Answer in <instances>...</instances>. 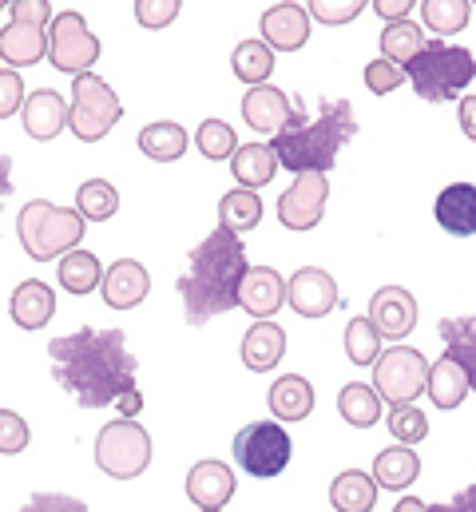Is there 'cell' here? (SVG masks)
Listing matches in <instances>:
<instances>
[{
  "label": "cell",
  "instance_id": "1",
  "mask_svg": "<svg viewBox=\"0 0 476 512\" xmlns=\"http://www.w3.org/2000/svg\"><path fill=\"white\" fill-rule=\"evenodd\" d=\"M52 378L64 385L84 409L119 405L123 417H135L143 397L135 389V354L127 350L123 330H76L48 342Z\"/></svg>",
  "mask_w": 476,
  "mask_h": 512
},
{
  "label": "cell",
  "instance_id": "2",
  "mask_svg": "<svg viewBox=\"0 0 476 512\" xmlns=\"http://www.w3.org/2000/svg\"><path fill=\"white\" fill-rule=\"evenodd\" d=\"M250 262L246 247L231 227H215L195 251H191V270L179 278V298L183 314L191 326H207L211 318L227 314L238 306V286L246 278Z\"/></svg>",
  "mask_w": 476,
  "mask_h": 512
},
{
  "label": "cell",
  "instance_id": "3",
  "mask_svg": "<svg viewBox=\"0 0 476 512\" xmlns=\"http://www.w3.org/2000/svg\"><path fill=\"white\" fill-rule=\"evenodd\" d=\"M357 135V116L350 100H322L318 116L306 112V104L294 96V112L286 120V128L270 135V147L278 155V163L294 175L306 171H330L338 151Z\"/></svg>",
  "mask_w": 476,
  "mask_h": 512
},
{
  "label": "cell",
  "instance_id": "4",
  "mask_svg": "<svg viewBox=\"0 0 476 512\" xmlns=\"http://www.w3.org/2000/svg\"><path fill=\"white\" fill-rule=\"evenodd\" d=\"M413 92L429 104L441 100H457L469 84L476 80V60L469 48L461 44H445V40H425V48L405 64Z\"/></svg>",
  "mask_w": 476,
  "mask_h": 512
},
{
  "label": "cell",
  "instance_id": "5",
  "mask_svg": "<svg viewBox=\"0 0 476 512\" xmlns=\"http://www.w3.org/2000/svg\"><path fill=\"white\" fill-rule=\"evenodd\" d=\"M88 219L72 207H56L48 199H32L20 207V219H16V235H20V247L24 255L36 258V262H48V258H64L68 251L80 247L84 239V227Z\"/></svg>",
  "mask_w": 476,
  "mask_h": 512
},
{
  "label": "cell",
  "instance_id": "6",
  "mask_svg": "<svg viewBox=\"0 0 476 512\" xmlns=\"http://www.w3.org/2000/svg\"><path fill=\"white\" fill-rule=\"evenodd\" d=\"M96 469L112 481H135L151 465V433L135 417H116L96 433Z\"/></svg>",
  "mask_w": 476,
  "mask_h": 512
},
{
  "label": "cell",
  "instance_id": "7",
  "mask_svg": "<svg viewBox=\"0 0 476 512\" xmlns=\"http://www.w3.org/2000/svg\"><path fill=\"white\" fill-rule=\"evenodd\" d=\"M52 4L48 0H12V20L0 32V60L8 68H36L48 56Z\"/></svg>",
  "mask_w": 476,
  "mask_h": 512
},
{
  "label": "cell",
  "instance_id": "8",
  "mask_svg": "<svg viewBox=\"0 0 476 512\" xmlns=\"http://www.w3.org/2000/svg\"><path fill=\"white\" fill-rule=\"evenodd\" d=\"M123 116V104L119 96L96 76V72H84L72 80V104H68V128L76 131L84 143H96L104 139L108 131L119 124Z\"/></svg>",
  "mask_w": 476,
  "mask_h": 512
},
{
  "label": "cell",
  "instance_id": "9",
  "mask_svg": "<svg viewBox=\"0 0 476 512\" xmlns=\"http://www.w3.org/2000/svg\"><path fill=\"white\" fill-rule=\"evenodd\" d=\"M373 389L389 405L417 401L429 389V362H425V354L413 350V346L381 350V358L373 362Z\"/></svg>",
  "mask_w": 476,
  "mask_h": 512
},
{
  "label": "cell",
  "instance_id": "10",
  "mask_svg": "<svg viewBox=\"0 0 476 512\" xmlns=\"http://www.w3.org/2000/svg\"><path fill=\"white\" fill-rule=\"evenodd\" d=\"M294 457V441L282 421H254L235 437V461L250 477H278Z\"/></svg>",
  "mask_w": 476,
  "mask_h": 512
},
{
  "label": "cell",
  "instance_id": "11",
  "mask_svg": "<svg viewBox=\"0 0 476 512\" xmlns=\"http://www.w3.org/2000/svg\"><path fill=\"white\" fill-rule=\"evenodd\" d=\"M48 60L64 76H84L100 60V36H92V28H88V20L80 12L52 16V28H48Z\"/></svg>",
  "mask_w": 476,
  "mask_h": 512
},
{
  "label": "cell",
  "instance_id": "12",
  "mask_svg": "<svg viewBox=\"0 0 476 512\" xmlns=\"http://www.w3.org/2000/svg\"><path fill=\"white\" fill-rule=\"evenodd\" d=\"M326 199H330V179H326L322 171L294 175V183H290L286 195L278 199V223H282L286 231H310V227L322 223Z\"/></svg>",
  "mask_w": 476,
  "mask_h": 512
},
{
  "label": "cell",
  "instance_id": "13",
  "mask_svg": "<svg viewBox=\"0 0 476 512\" xmlns=\"http://www.w3.org/2000/svg\"><path fill=\"white\" fill-rule=\"evenodd\" d=\"M286 302H290L302 318H326V314L342 302V294H338V282H334L326 270L302 266V270H294V278L286 282Z\"/></svg>",
  "mask_w": 476,
  "mask_h": 512
},
{
  "label": "cell",
  "instance_id": "14",
  "mask_svg": "<svg viewBox=\"0 0 476 512\" xmlns=\"http://www.w3.org/2000/svg\"><path fill=\"white\" fill-rule=\"evenodd\" d=\"M258 28H262V40L274 52H298L310 40V12L294 0H282V4H270L262 12Z\"/></svg>",
  "mask_w": 476,
  "mask_h": 512
},
{
  "label": "cell",
  "instance_id": "15",
  "mask_svg": "<svg viewBox=\"0 0 476 512\" xmlns=\"http://www.w3.org/2000/svg\"><path fill=\"white\" fill-rule=\"evenodd\" d=\"M282 302H286V282H282V274H278L274 266H250L246 278H242V286H238V306H242L254 322H266V318H274V314L282 310Z\"/></svg>",
  "mask_w": 476,
  "mask_h": 512
},
{
  "label": "cell",
  "instance_id": "16",
  "mask_svg": "<svg viewBox=\"0 0 476 512\" xmlns=\"http://www.w3.org/2000/svg\"><path fill=\"white\" fill-rule=\"evenodd\" d=\"M369 322L377 326L381 338H405L413 326H417V302L405 286H381L373 298H369Z\"/></svg>",
  "mask_w": 476,
  "mask_h": 512
},
{
  "label": "cell",
  "instance_id": "17",
  "mask_svg": "<svg viewBox=\"0 0 476 512\" xmlns=\"http://www.w3.org/2000/svg\"><path fill=\"white\" fill-rule=\"evenodd\" d=\"M100 290H104V302H108L112 310H131V306H139V302L147 298V290H151V274H147L143 262H135V258H119V262H112V266L104 270Z\"/></svg>",
  "mask_w": 476,
  "mask_h": 512
},
{
  "label": "cell",
  "instance_id": "18",
  "mask_svg": "<svg viewBox=\"0 0 476 512\" xmlns=\"http://www.w3.org/2000/svg\"><path fill=\"white\" fill-rule=\"evenodd\" d=\"M235 485V469L223 465V461H199L187 473V497L199 509H223L235 497Z\"/></svg>",
  "mask_w": 476,
  "mask_h": 512
},
{
  "label": "cell",
  "instance_id": "19",
  "mask_svg": "<svg viewBox=\"0 0 476 512\" xmlns=\"http://www.w3.org/2000/svg\"><path fill=\"white\" fill-rule=\"evenodd\" d=\"M294 112V96H286L282 88H270V84H258L242 96V120L254 131H282L286 120Z\"/></svg>",
  "mask_w": 476,
  "mask_h": 512
},
{
  "label": "cell",
  "instance_id": "20",
  "mask_svg": "<svg viewBox=\"0 0 476 512\" xmlns=\"http://www.w3.org/2000/svg\"><path fill=\"white\" fill-rule=\"evenodd\" d=\"M20 116H24V131H28L32 139L48 143V139H56V135L64 131V124H68V104H64L60 92H52V88H36V92L24 100Z\"/></svg>",
  "mask_w": 476,
  "mask_h": 512
},
{
  "label": "cell",
  "instance_id": "21",
  "mask_svg": "<svg viewBox=\"0 0 476 512\" xmlns=\"http://www.w3.org/2000/svg\"><path fill=\"white\" fill-rule=\"evenodd\" d=\"M286 354V330L278 322H254L246 334H242V366L254 370V374H270Z\"/></svg>",
  "mask_w": 476,
  "mask_h": 512
},
{
  "label": "cell",
  "instance_id": "22",
  "mask_svg": "<svg viewBox=\"0 0 476 512\" xmlns=\"http://www.w3.org/2000/svg\"><path fill=\"white\" fill-rule=\"evenodd\" d=\"M8 314L20 330H44L56 314V294L40 282V278H28L12 290V302H8Z\"/></svg>",
  "mask_w": 476,
  "mask_h": 512
},
{
  "label": "cell",
  "instance_id": "23",
  "mask_svg": "<svg viewBox=\"0 0 476 512\" xmlns=\"http://www.w3.org/2000/svg\"><path fill=\"white\" fill-rule=\"evenodd\" d=\"M437 223L465 239V235H476V187L473 183H453L437 195Z\"/></svg>",
  "mask_w": 476,
  "mask_h": 512
},
{
  "label": "cell",
  "instance_id": "24",
  "mask_svg": "<svg viewBox=\"0 0 476 512\" xmlns=\"http://www.w3.org/2000/svg\"><path fill=\"white\" fill-rule=\"evenodd\" d=\"M266 405L278 421H306L314 413V385L306 382L302 374H286L270 385Z\"/></svg>",
  "mask_w": 476,
  "mask_h": 512
},
{
  "label": "cell",
  "instance_id": "25",
  "mask_svg": "<svg viewBox=\"0 0 476 512\" xmlns=\"http://www.w3.org/2000/svg\"><path fill=\"white\" fill-rule=\"evenodd\" d=\"M278 155L270 143H238V151L231 155V175L238 179V187H266L274 175H278Z\"/></svg>",
  "mask_w": 476,
  "mask_h": 512
},
{
  "label": "cell",
  "instance_id": "26",
  "mask_svg": "<svg viewBox=\"0 0 476 512\" xmlns=\"http://www.w3.org/2000/svg\"><path fill=\"white\" fill-rule=\"evenodd\" d=\"M417 477H421V457H417L409 445H393V449H381V453L373 457V481H377V489L401 493V489H409Z\"/></svg>",
  "mask_w": 476,
  "mask_h": 512
},
{
  "label": "cell",
  "instance_id": "27",
  "mask_svg": "<svg viewBox=\"0 0 476 512\" xmlns=\"http://www.w3.org/2000/svg\"><path fill=\"white\" fill-rule=\"evenodd\" d=\"M425 393L433 397L437 409H457V405L473 393V385H469L465 366L445 354V358H437V362L429 366V389H425Z\"/></svg>",
  "mask_w": 476,
  "mask_h": 512
},
{
  "label": "cell",
  "instance_id": "28",
  "mask_svg": "<svg viewBox=\"0 0 476 512\" xmlns=\"http://www.w3.org/2000/svg\"><path fill=\"white\" fill-rule=\"evenodd\" d=\"M377 501V481L373 473H361V469H346L334 477L330 485V505L338 512H373Z\"/></svg>",
  "mask_w": 476,
  "mask_h": 512
},
{
  "label": "cell",
  "instance_id": "29",
  "mask_svg": "<svg viewBox=\"0 0 476 512\" xmlns=\"http://www.w3.org/2000/svg\"><path fill=\"white\" fill-rule=\"evenodd\" d=\"M437 334H441V342H445V354L465 366L469 385L476 389V314L441 318V330H437Z\"/></svg>",
  "mask_w": 476,
  "mask_h": 512
},
{
  "label": "cell",
  "instance_id": "30",
  "mask_svg": "<svg viewBox=\"0 0 476 512\" xmlns=\"http://www.w3.org/2000/svg\"><path fill=\"white\" fill-rule=\"evenodd\" d=\"M56 274H60V286L68 294H92L104 282V262L92 255V251H80L76 247V251H68V255L60 258Z\"/></svg>",
  "mask_w": 476,
  "mask_h": 512
},
{
  "label": "cell",
  "instance_id": "31",
  "mask_svg": "<svg viewBox=\"0 0 476 512\" xmlns=\"http://www.w3.org/2000/svg\"><path fill=\"white\" fill-rule=\"evenodd\" d=\"M139 151L155 163H175L187 151V131L179 128L175 120H155L139 131Z\"/></svg>",
  "mask_w": 476,
  "mask_h": 512
},
{
  "label": "cell",
  "instance_id": "32",
  "mask_svg": "<svg viewBox=\"0 0 476 512\" xmlns=\"http://www.w3.org/2000/svg\"><path fill=\"white\" fill-rule=\"evenodd\" d=\"M231 68H235V76L242 84L258 88L274 72V48L266 40H242L235 52H231Z\"/></svg>",
  "mask_w": 476,
  "mask_h": 512
},
{
  "label": "cell",
  "instance_id": "33",
  "mask_svg": "<svg viewBox=\"0 0 476 512\" xmlns=\"http://www.w3.org/2000/svg\"><path fill=\"white\" fill-rule=\"evenodd\" d=\"M338 413H342L354 429H369V425L381 421V397H377L373 385L350 382V385H342V393H338Z\"/></svg>",
  "mask_w": 476,
  "mask_h": 512
},
{
  "label": "cell",
  "instance_id": "34",
  "mask_svg": "<svg viewBox=\"0 0 476 512\" xmlns=\"http://www.w3.org/2000/svg\"><path fill=\"white\" fill-rule=\"evenodd\" d=\"M219 223L238 231V235H242V231H254V227L262 223V199H258L250 187L227 191L223 203H219Z\"/></svg>",
  "mask_w": 476,
  "mask_h": 512
},
{
  "label": "cell",
  "instance_id": "35",
  "mask_svg": "<svg viewBox=\"0 0 476 512\" xmlns=\"http://www.w3.org/2000/svg\"><path fill=\"white\" fill-rule=\"evenodd\" d=\"M425 48V32L405 16V20H393V24H385V32H381V56L385 60H393V64H409L417 52Z\"/></svg>",
  "mask_w": 476,
  "mask_h": 512
},
{
  "label": "cell",
  "instance_id": "36",
  "mask_svg": "<svg viewBox=\"0 0 476 512\" xmlns=\"http://www.w3.org/2000/svg\"><path fill=\"white\" fill-rule=\"evenodd\" d=\"M469 12H473V0H421V20H425V28L437 32V36H457V32H465Z\"/></svg>",
  "mask_w": 476,
  "mask_h": 512
},
{
  "label": "cell",
  "instance_id": "37",
  "mask_svg": "<svg viewBox=\"0 0 476 512\" xmlns=\"http://www.w3.org/2000/svg\"><path fill=\"white\" fill-rule=\"evenodd\" d=\"M76 211H80L88 223H104V219H112V215L119 211L116 187H112L108 179H88V183H80V191H76Z\"/></svg>",
  "mask_w": 476,
  "mask_h": 512
},
{
  "label": "cell",
  "instance_id": "38",
  "mask_svg": "<svg viewBox=\"0 0 476 512\" xmlns=\"http://www.w3.org/2000/svg\"><path fill=\"white\" fill-rule=\"evenodd\" d=\"M389 433L397 437V445H421L429 437V417L417 409V401H405V405H389V417H385Z\"/></svg>",
  "mask_w": 476,
  "mask_h": 512
},
{
  "label": "cell",
  "instance_id": "39",
  "mask_svg": "<svg viewBox=\"0 0 476 512\" xmlns=\"http://www.w3.org/2000/svg\"><path fill=\"white\" fill-rule=\"evenodd\" d=\"M377 354H381V334L369 322V314L365 318H350V326H346V358L354 366H373Z\"/></svg>",
  "mask_w": 476,
  "mask_h": 512
},
{
  "label": "cell",
  "instance_id": "40",
  "mask_svg": "<svg viewBox=\"0 0 476 512\" xmlns=\"http://www.w3.org/2000/svg\"><path fill=\"white\" fill-rule=\"evenodd\" d=\"M195 147H199V155H207V159H231L238 151V139H235V128L227 124V120H203L199 131H195Z\"/></svg>",
  "mask_w": 476,
  "mask_h": 512
},
{
  "label": "cell",
  "instance_id": "41",
  "mask_svg": "<svg viewBox=\"0 0 476 512\" xmlns=\"http://www.w3.org/2000/svg\"><path fill=\"white\" fill-rule=\"evenodd\" d=\"M405 80H409V72H405L401 64L385 60V56H377L373 64H365V88H369L373 96H389V92H397Z\"/></svg>",
  "mask_w": 476,
  "mask_h": 512
},
{
  "label": "cell",
  "instance_id": "42",
  "mask_svg": "<svg viewBox=\"0 0 476 512\" xmlns=\"http://www.w3.org/2000/svg\"><path fill=\"white\" fill-rule=\"evenodd\" d=\"M310 8V20H318V24H330V28H338V24H350L357 20V12L369 4V0H306Z\"/></svg>",
  "mask_w": 476,
  "mask_h": 512
},
{
  "label": "cell",
  "instance_id": "43",
  "mask_svg": "<svg viewBox=\"0 0 476 512\" xmlns=\"http://www.w3.org/2000/svg\"><path fill=\"white\" fill-rule=\"evenodd\" d=\"M28 441H32L28 421L20 413H12V409H0V453L4 457H16V453L28 449Z\"/></svg>",
  "mask_w": 476,
  "mask_h": 512
},
{
  "label": "cell",
  "instance_id": "44",
  "mask_svg": "<svg viewBox=\"0 0 476 512\" xmlns=\"http://www.w3.org/2000/svg\"><path fill=\"white\" fill-rule=\"evenodd\" d=\"M179 8H183V0H135V20L151 32H159L179 16Z\"/></svg>",
  "mask_w": 476,
  "mask_h": 512
},
{
  "label": "cell",
  "instance_id": "45",
  "mask_svg": "<svg viewBox=\"0 0 476 512\" xmlns=\"http://www.w3.org/2000/svg\"><path fill=\"white\" fill-rule=\"evenodd\" d=\"M24 80H20V72L16 68H0V120H8V116H16L20 108H24Z\"/></svg>",
  "mask_w": 476,
  "mask_h": 512
},
{
  "label": "cell",
  "instance_id": "46",
  "mask_svg": "<svg viewBox=\"0 0 476 512\" xmlns=\"http://www.w3.org/2000/svg\"><path fill=\"white\" fill-rule=\"evenodd\" d=\"M20 512H88V509H84V501L64 497V493H36V497H28V505Z\"/></svg>",
  "mask_w": 476,
  "mask_h": 512
},
{
  "label": "cell",
  "instance_id": "47",
  "mask_svg": "<svg viewBox=\"0 0 476 512\" xmlns=\"http://www.w3.org/2000/svg\"><path fill=\"white\" fill-rule=\"evenodd\" d=\"M413 4H417V0H373L369 8H373L381 20H389V24H393V20H405V16L413 12Z\"/></svg>",
  "mask_w": 476,
  "mask_h": 512
},
{
  "label": "cell",
  "instance_id": "48",
  "mask_svg": "<svg viewBox=\"0 0 476 512\" xmlns=\"http://www.w3.org/2000/svg\"><path fill=\"white\" fill-rule=\"evenodd\" d=\"M457 120H461V131L476 143V96H461V108H457Z\"/></svg>",
  "mask_w": 476,
  "mask_h": 512
},
{
  "label": "cell",
  "instance_id": "49",
  "mask_svg": "<svg viewBox=\"0 0 476 512\" xmlns=\"http://www.w3.org/2000/svg\"><path fill=\"white\" fill-rule=\"evenodd\" d=\"M12 195V159L0 151V203Z\"/></svg>",
  "mask_w": 476,
  "mask_h": 512
},
{
  "label": "cell",
  "instance_id": "50",
  "mask_svg": "<svg viewBox=\"0 0 476 512\" xmlns=\"http://www.w3.org/2000/svg\"><path fill=\"white\" fill-rule=\"evenodd\" d=\"M453 501H457V505H461L465 512H476V485H469V489H461V493H457Z\"/></svg>",
  "mask_w": 476,
  "mask_h": 512
},
{
  "label": "cell",
  "instance_id": "51",
  "mask_svg": "<svg viewBox=\"0 0 476 512\" xmlns=\"http://www.w3.org/2000/svg\"><path fill=\"white\" fill-rule=\"evenodd\" d=\"M393 512H429V505H425V501H417V497H401Z\"/></svg>",
  "mask_w": 476,
  "mask_h": 512
},
{
  "label": "cell",
  "instance_id": "52",
  "mask_svg": "<svg viewBox=\"0 0 476 512\" xmlns=\"http://www.w3.org/2000/svg\"><path fill=\"white\" fill-rule=\"evenodd\" d=\"M429 512H465L457 501H441V505H429Z\"/></svg>",
  "mask_w": 476,
  "mask_h": 512
},
{
  "label": "cell",
  "instance_id": "53",
  "mask_svg": "<svg viewBox=\"0 0 476 512\" xmlns=\"http://www.w3.org/2000/svg\"><path fill=\"white\" fill-rule=\"evenodd\" d=\"M0 8H12V0H0Z\"/></svg>",
  "mask_w": 476,
  "mask_h": 512
},
{
  "label": "cell",
  "instance_id": "54",
  "mask_svg": "<svg viewBox=\"0 0 476 512\" xmlns=\"http://www.w3.org/2000/svg\"><path fill=\"white\" fill-rule=\"evenodd\" d=\"M203 512H223V509H203Z\"/></svg>",
  "mask_w": 476,
  "mask_h": 512
},
{
  "label": "cell",
  "instance_id": "55",
  "mask_svg": "<svg viewBox=\"0 0 476 512\" xmlns=\"http://www.w3.org/2000/svg\"><path fill=\"white\" fill-rule=\"evenodd\" d=\"M473 4H476V0H473Z\"/></svg>",
  "mask_w": 476,
  "mask_h": 512
}]
</instances>
